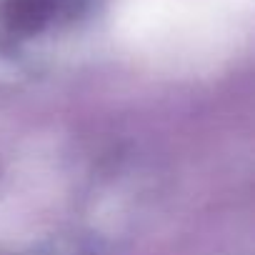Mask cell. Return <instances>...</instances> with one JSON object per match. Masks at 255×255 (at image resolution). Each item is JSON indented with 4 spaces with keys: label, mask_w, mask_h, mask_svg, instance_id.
I'll return each mask as SVG.
<instances>
[{
    "label": "cell",
    "mask_w": 255,
    "mask_h": 255,
    "mask_svg": "<svg viewBox=\"0 0 255 255\" xmlns=\"http://www.w3.org/2000/svg\"><path fill=\"white\" fill-rule=\"evenodd\" d=\"M63 5V0H8L5 23L18 33L40 30Z\"/></svg>",
    "instance_id": "6da1fadb"
}]
</instances>
